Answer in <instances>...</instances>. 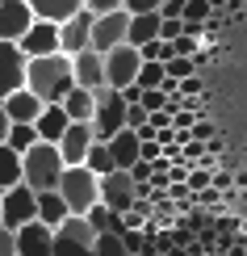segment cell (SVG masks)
I'll list each match as a JSON object with an SVG mask.
<instances>
[{
    "label": "cell",
    "instance_id": "d4e9b609",
    "mask_svg": "<svg viewBox=\"0 0 247 256\" xmlns=\"http://www.w3.org/2000/svg\"><path fill=\"white\" fill-rule=\"evenodd\" d=\"M13 185H21V156L0 143V194L13 189Z\"/></svg>",
    "mask_w": 247,
    "mask_h": 256
},
{
    "label": "cell",
    "instance_id": "4fadbf2b",
    "mask_svg": "<svg viewBox=\"0 0 247 256\" xmlns=\"http://www.w3.org/2000/svg\"><path fill=\"white\" fill-rule=\"evenodd\" d=\"M17 88H25V55L13 42H0V101Z\"/></svg>",
    "mask_w": 247,
    "mask_h": 256
},
{
    "label": "cell",
    "instance_id": "e575fe53",
    "mask_svg": "<svg viewBox=\"0 0 247 256\" xmlns=\"http://www.w3.org/2000/svg\"><path fill=\"white\" fill-rule=\"evenodd\" d=\"M122 13L138 17V13H159V0H122Z\"/></svg>",
    "mask_w": 247,
    "mask_h": 256
},
{
    "label": "cell",
    "instance_id": "8fae6325",
    "mask_svg": "<svg viewBox=\"0 0 247 256\" xmlns=\"http://www.w3.org/2000/svg\"><path fill=\"white\" fill-rule=\"evenodd\" d=\"M96 202L109 206V210H117V214H126L130 202H134V180L126 176V172H105V176H96Z\"/></svg>",
    "mask_w": 247,
    "mask_h": 256
},
{
    "label": "cell",
    "instance_id": "8d00e7d4",
    "mask_svg": "<svg viewBox=\"0 0 247 256\" xmlns=\"http://www.w3.org/2000/svg\"><path fill=\"white\" fill-rule=\"evenodd\" d=\"M138 126H147V110L143 105H126V130H138Z\"/></svg>",
    "mask_w": 247,
    "mask_h": 256
},
{
    "label": "cell",
    "instance_id": "2e32d148",
    "mask_svg": "<svg viewBox=\"0 0 247 256\" xmlns=\"http://www.w3.org/2000/svg\"><path fill=\"white\" fill-rule=\"evenodd\" d=\"M13 252L17 256H50V227L42 222H25V227L13 231Z\"/></svg>",
    "mask_w": 247,
    "mask_h": 256
},
{
    "label": "cell",
    "instance_id": "60d3db41",
    "mask_svg": "<svg viewBox=\"0 0 247 256\" xmlns=\"http://www.w3.org/2000/svg\"><path fill=\"white\" fill-rule=\"evenodd\" d=\"M8 126H13V122H8V118H4V110H0V143H4V134H8Z\"/></svg>",
    "mask_w": 247,
    "mask_h": 256
},
{
    "label": "cell",
    "instance_id": "ba28073f",
    "mask_svg": "<svg viewBox=\"0 0 247 256\" xmlns=\"http://www.w3.org/2000/svg\"><path fill=\"white\" fill-rule=\"evenodd\" d=\"M96 143V134H92V126L88 122H67V130L59 134V143H55V152L63 160V168H76L84 164V156H88V147Z\"/></svg>",
    "mask_w": 247,
    "mask_h": 256
},
{
    "label": "cell",
    "instance_id": "52a82bcc",
    "mask_svg": "<svg viewBox=\"0 0 247 256\" xmlns=\"http://www.w3.org/2000/svg\"><path fill=\"white\" fill-rule=\"evenodd\" d=\"M25 222H34V194H29L25 185L4 189V194H0V227L17 231V227H25Z\"/></svg>",
    "mask_w": 247,
    "mask_h": 256
},
{
    "label": "cell",
    "instance_id": "ab89813d",
    "mask_svg": "<svg viewBox=\"0 0 247 256\" xmlns=\"http://www.w3.org/2000/svg\"><path fill=\"white\" fill-rule=\"evenodd\" d=\"M0 256H17L13 252V231H4V227H0Z\"/></svg>",
    "mask_w": 247,
    "mask_h": 256
},
{
    "label": "cell",
    "instance_id": "5b68a950",
    "mask_svg": "<svg viewBox=\"0 0 247 256\" xmlns=\"http://www.w3.org/2000/svg\"><path fill=\"white\" fill-rule=\"evenodd\" d=\"M92 231L84 218H63L55 231H50V256H92Z\"/></svg>",
    "mask_w": 247,
    "mask_h": 256
},
{
    "label": "cell",
    "instance_id": "83f0119b",
    "mask_svg": "<svg viewBox=\"0 0 247 256\" xmlns=\"http://www.w3.org/2000/svg\"><path fill=\"white\" fill-rule=\"evenodd\" d=\"M180 21H185L189 30H201L210 21V0H185V8H180Z\"/></svg>",
    "mask_w": 247,
    "mask_h": 256
},
{
    "label": "cell",
    "instance_id": "277c9868",
    "mask_svg": "<svg viewBox=\"0 0 247 256\" xmlns=\"http://www.w3.org/2000/svg\"><path fill=\"white\" fill-rule=\"evenodd\" d=\"M92 101H96V110H92L88 126H92L96 143H109L117 130H126V101H122V92H113V88H96Z\"/></svg>",
    "mask_w": 247,
    "mask_h": 256
},
{
    "label": "cell",
    "instance_id": "8992f818",
    "mask_svg": "<svg viewBox=\"0 0 247 256\" xmlns=\"http://www.w3.org/2000/svg\"><path fill=\"white\" fill-rule=\"evenodd\" d=\"M101 63H105V88H113V92H122L126 84H134L138 68H143L138 50H134V46H126V42H122V46H113V50H105Z\"/></svg>",
    "mask_w": 247,
    "mask_h": 256
},
{
    "label": "cell",
    "instance_id": "30bf717a",
    "mask_svg": "<svg viewBox=\"0 0 247 256\" xmlns=\"http://www.w3.org/2000/svg\"><path fill=\"white\" fill-rule=\"evenodd\" d=\"M13 46H17L25 59L55 55V50H59V26H50V21H29V30L13 42Z\"/></svg>",
    "mask_w": 247,
    "mask_h": 256
},
{
    "label": "cell",
    "instance_id": "6da1fadb",
    "mask_svg": "<svg viewBox=\"0 0 247 256\" xmlns=\"http://www.w3.org/2000/svg\"><path fill=\"white\" fill-rule=\"evenodd\" d=\"M25 88L34 92L42 105H59L76 84H71V59L67 55H42V59H25Z\"/></svg>",
    "mask_w": 247,
    "mask_h": 256
},
{
    "label": "cell",
    "instance_id": "f35d334b",
    "mask_svg": "<svg viewBox=\"0 0 247 256\" xmlns=\"http://www.w3.org/2000/svg\"><path fill=\"white\" fill-rule=\"evenodd\" d=\"M185 0H159V17H180Z\"/></svg>",
    "mask_w": 247,
    "mask_h": 256
},
{
    "label": "cell",
    "instance_id": "ffe728a7",
    "mask_svg": "<svg viewBox=\"0 0 247 256\" xmlns=\"http://www.w3.org/2000/svg\"><path fill=\"white\" fill-rule=\"evenodd\" d=\"M34 218L42 222V227H50V231H55L59 222L67 218V206H63L59 189H46V194H34Z\"/></svg>",
    "mask_w": 247,
    "mask_h": 256
},
{
    "label": "cell",
    "instance_id": "5bb4252c",
    "mask_svg": "<svg viewBox=\"0 0 247 256\" xmlns=\"http://www.w3.org/2000/svg\"><path fill=\"white\" fill-rule=\"evenodd\" d=\"M71 84H76V88H88V92L105 88V63H101L96 50H80V55H71Z\"/></svg>",
    "mask_w": 247,
    "mask_h": 256
},
{
    "label": "cell",
    "instance_id": "cb8c5ba5",
    "mask_svg": "<svg viewBox=\"0 0 247 256\" xmlns=\"http://www.w3.org/2000/svg\"><path fill=\"white\" fill-rule=\"evenodd\" d=\"M159 34V13H138L126 21V46H143Z\"/></svg>",
    "mask_w": 247,
    "mask_h": 256
},
{
    "label": "cell",
    "instance_id": "4dcf8cb0",
    "mask_svg": "<svg viewBox=\"0 0 247 256\" xmlns=\"http://www.w3.org/2000/svg\"><path fill=\"white\" fill-rule=\"evenodd\" d=\"M92 256H126V248H122L117 236H96L92 240Z\"/></svg>",
    "mask_w": 247,
    "mask_h": 256
},
{
    "label": "cell",
    "instance_id": "3957f363",
    "mask_svg": "<svg viewBox=\"0 0 247 256\" xmlns=\"http://www.w3.org/2000/svg\"><path fill=\"white\" fill-rule=\"evenodd\" d=\"M59 198H63V206H67L71 218H84V214H88V206H96V176H92L84 164L63 168V176H59Z\"/></svg>",
    "mask_w": 247,
    "mask_h": 256
},
{
    "label": "cell",
    "instance_id": "f1b7e54d",
    "mask_svg": "<svg viewBox=\"0 0 247 256\" xmlns=\"http://www.w3.org/2000/svg\"><path fill=\"white\" fill-rule=\"evenodd\" d=\"M159 84H164V63H143V68H138V76H134V88H159Z\"/></svg>",
    "mask_w": 247,
    "mask_h": 256
},
{
    "label": "cell",
    "instance_id": "e0dca14e",
    "mask_svg": "<svg viewBox=\"0 0 247 256\" xmlns=\"http://www.w3.org/2000/svg\"><path fill=\"white\" fill-rule=\"evenodd\" d=\"M0 110H4V118H8V122L34 126V118L42 114V101H38V97H34L29 88H17V92H8V97L0 101Z\"/></svg>",
    "mask_w": 247,
    "mask_h": 256
},
{
    "label": "cell",
    "instance_id": "f546056e",
    "mask_svg": "<svg viewBox=\"0 0 247 256\" xmlns=\"http://www.w3.org/2000/svg\"><path fill=\"white\" fill-rule=\"evenodd\" d=\"M201 92H206V80H201L197 72H193V76H185V80H176V97H180V101H197Z\"/></svg>",
    "mask_w": 247,
    "mask_h": 256
},
{
    "label": "cell",
    "instance_id": "4316f807",
    "mask_svg": "<svg viewBox=\"0 0 247 256\" xmlns=\"http://www.w3.org/2000/svg\"><path fill=\"white\" fill-rule=\"evenodd\" d=\"M84 168H88L92 176L117 172V168H113V160H109V152H105V143H92V147H88V156H84Z\"/></svg>",
    "mask_w": 247,
    "mask_h": 256
},
{
    "label": "cell",
    "instance_id": "ac0fdd59",
    "mask_svg": "<svg viewBox=\"0 0 247 256\" xmlns=\"http://www.w3.org/2000/svg\"><path fill=\"white\" fill-rule=\"evenodd\" d=\"M105 152H109L117 172H130V168L138 164V138H134V130H117L109 143H105Z\"/></svg>",
    "mask_w": 247,
    "mask_h": 256
},
{
    "label": "cell",
    "instance_id": "7402d4cb",
    "mask_svg": "<svg viewBox=\"0 0 247 256\" xmlns=\"http://www.w3.org/2000/svg\"><path fill=\"white\" fill-rule=\"evenodd\" d=\"M59 110H63V118H67V122H92L96 101H92V92H88V88H71L67 97L59 101Z\"/></svg>",
    "mask_w": 247,
    "mask_h": 256
},
{
    "label": "cell",
    "instance_id": "484cf974",
    "mask_svg": "<svg viewBox=\"0 0 247 256\" xmlns=\"http://www.w3.org/2000/svg\"><path fill=\"white\" fill-rule=\"evenodd\" d=\"M38 143V134H34V126H21V122H13V126H8V134H4V147H8V152H29V147H34Z\"/></svg>",
    "mask_w": 247,
    "mask_h": 256
},
{
    "label": "cell",
    "instance_id": "7c38bea8",
    "mask_svg": "<svg viewBox=\"0 0 247 256\" xmlns=\"http://www.w3.org/2000/svg\"><path fill=\"white\" fill-rule=\"evenodd\" d=\"M88 34H92V13L88 8H80V13H71L67 21H59V55H80V50H88Z\"/></svg>",
    "mask_w": 247,
    "mask_h": 256
},
{
    "label": "cell",
    "instance_id": "74e56055",
    "mask_svg": "<svg viewBox=\"0 0 247 256\" xmlns=\"http://www.w3.org/2000/svg\"><path fill=\"white\" fill-rule=\"evenodd\" d=\"M126 176H130L134 185H147V176H151V164H143V160H138V164H134V168H130Z\"/></svg>",
    "mask_w": 247,
    "mask_h": 256
},
{
    "label": "cell",
    "instance_id": "d590c367",
    "mask_svg": "<svg viewBox=\"0 0 247 256\" xmlns=\"http://www.w3.org/2000/svg\"><path fill=\"white\" fill-rule=\"evenodd\" d=\"M84 8H88L92 17H105V13H117L122 0H84Z\"/></svg>",
    "mask_w": 247,
    "mask_h": 256
},
{
    "label": "cell",
    "instance_id": "44dd1931",
    "mask_svg": "<svg viewBox=\"0 0 247 256\" xmlns=\"http://www.w3.org/2000/svg\"><path fill=\"white\" fill-rule=\"evenodd\" d=\"M67 130V118H63L59 105H42V114L34 118V134L38 143H59V134Z\"/></svg>",
    "mask_w": 247,
    "mask_h": 256
},
{
    "label": "cell",
    "instance_id": "d6a6232c",
    "mask_svg": "<svg viewBox=\"0 0 247 256\" xmlns=\"http://www.w3.org/2000/svg\"><path fill=\"white\" fill-rule=\"evenodd\" d=\"M185 189H189V194L210 189V168H189V172H185Z\"/></svg>",
    "mask_w": 247,
    "mask_h": 256
},
{
    "label": "cell",
    "instance_id": "603a6c76",
    "mask_svg": "<svg viewBox=\"0 0 247 256\" xmlns=\"http://www.w3.org/2000/svg\"><path fill=\"white\" fill-rule=\"evenodd\" d=\"M84 222H88V231L92 236H122V214L117 210H109V206H88V214H84Z\"/></svg>",
    "mask_w": 247,
    "mask_h": 256
},
{
    "label": "cell",
    "instance_id": "d6986e66",
    "mask_svg": "<svg viewBox=\"0 0 247 256\" xmlns=\"http://www.w3.org/2000/svg\"><path fill=\"white\" fill-rule=\"evenodd\" d=\"M34 21H50V26H59V21H67L71 13H80L84 0H25Z\"/></svg>",
    "mask_w": 247,
    "mask_h": 256
},
{
    "label": "cell",
    "instance_id": "7a4b0ae2",
    "mask_svg": "<svg viewBox=\"0 0 247 256\" xmlns=\"http://www.w3.org/2000/svg\"><path fill=\"white\" fill-rule=\"evenodd\" d=\"M59 176H63V160L55 152V143H34L29 152H21V185L29 194L59 189Z\"/></svg>",
    "mask_w": 247,
    "mask_h": 256
},
{
    "label": "cell",
    "instance_id": "9c48e42d",
    "mask_svg": "<svg viewBox=\"0 0 247 256\" xmlns=\"http://www.w3.org/2000/svg\"><path fill=\"white\" fill-rule=\"evenodd\" d=\"M126 17L122 8L117 13H105V17H92V34H88V50H96V55H105V50L122 46L126 42Z\"/></svg>",
    "mask_w": 247,
    "mask_h": 256
},
{
    "label": "cell",
    "instance_id": "1f68e13d",
    "mask_svg": "<svg viewBox=\"0 0 247 256\" xmlns=\"http://www.w3.org/2000/svg\"><path fill=\"white\" fill-rule=\"evenodd\" d=\"M180 34H185V21H180V17H159V42H172V38H180Z\"/></svg>",
    "mask_w": 247,
    "mask_h": 256
},
{
    "label": "cell",
    "instance_id": "9a60e30c",
    "mask_svg": "<svg viewBox=\"0 0 247 256\" xmlns=\"http://www.w3.org/2000/svg\"><path fill=\"white\" fill-rule=\"evenodd\" d=\"M29 21H34V13L25 0H0V42H17L29 30Z\"/></svg>",
    "mask_w": 247,
    "mask_h": 256
},
{
    "label": "cell",
    "instance_id": "836d02e7",
    "mask_svg": "<svg viewBox=\"0 0 247 256\" xmlns=\"http://www.w3.org/2000/svg\"><path fill=\"white\" fill-rule=\"evenodd\" d=\"M214 134H218V126H214L210 118H197V122L189 126V138H193V143H210Z\"/></svg>",
    "mask_w": 247,
    "mask_h": 256
}]
</instances>
